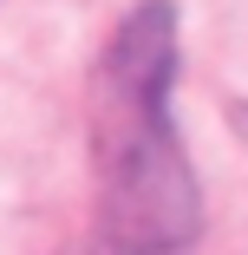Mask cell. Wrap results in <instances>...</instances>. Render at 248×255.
Returning <instances> with one entry per match:
<instances>
[{
  "label": "cell",
  "mask_w": 248,
  "mask_h": 255,
  "mask_svg": "<svg viewBox=\"0 0 248 255\" xmlns=\"http://www.w3.org/2000/svg\"><path fill=\"white\" fill-rule=\"evenodd\" d=\"M176 13L144 0L111 33L91 79V157H98V249L105 255H176L196 236V177L170 125Z\"/></svg>",
  "instance_id": "cell-1"
}]
</instances>
